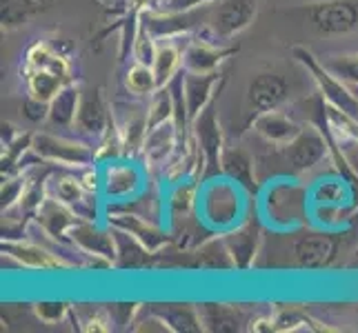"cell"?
Masks as SVG:
<instances>
[{
  "label": "cell",
  "mask_w": 358,
  "mask_h": 333,
  "mask_svg": "<svg viewBox=\"0 0 358 333\" xmlns=\"http://www.w3.org/2000/svg\"><path fill=\"white\" fill-rule=\"evenodd\" d=\"M254 131L265 138L269 145L276 147H285L289 145L294 138H299V133L303 131V127L296 122L294 118H289L287 114L274 109V111H265V114H258L254 118Z\"/></svg>",
  "instance_id": "obj_19"
},
{
  "label": "cell",
  "mask_w": 358,
  "mask_h": 333,
  "mask_svg": "<svg viewBox=\"0 0 358 333\" xmlns=\"http://www.w3.org/2000/svg\"><path fill=\"white\" fill-rule=\"evenodd\" d=\"M225 80L223 71H209V73H199V71H182V89H185V103H187V118L189 127L192 122L201 116V111L216 98V87Z\"/></svg>",
  "instance_id": "obj_13"
},
{
  "label": "cell",
  "mask_w": 358,
  "mask_h": 333,
  "mask_svg": "<svg viewBox=\"0 0 358 333\" xmlns=\"http://www.w3.org/2000/svg\"><path fill=\"white\" fill-rule=\"evenodd\" d=\"M203 325H214V331H238V318L223 304H207V318Z\"/></svg>",
  "instance_id": "obj_35"
},
{
  "label": "cell",
  "mask_w": 358,
  "mask_h": 333,
  "mask_svg": "<svg viewBox=\"0 0 358 333\" xmlns=\"http://www.w3.org/2000/svg\"><path fill=\"white\" fill-rule=\"evenodd\" d=\"M289 98V82L274 71H261L252 78L247 87V103H250L254 116L265 111L280 109Z\"/></svg>",
  "instance_id": "obj_12"
},
{
  "label": "cell",
  "mask_w": 358,
  "mask_h": 333,
  "mask_svg": "<svg viewBox=\"0 0 358 333\" xmlns=\"http://www.w3.org/2000/svg\"><path fill=\"white\" fill-rule=\"evenodd\" d=\"M174 38H167L165 43H158L156 49V58H154V73L158 80V87H165V84L176 76L182 69V52L176 43H171Z\"/></svg>",
  "instance_id": "obj_28"
},
{
  "label": "cell",
  "mask_w": 358,
  "mask_h": 333,
  "mask_svg": "<svg viewBox=\"0 0 358 333\" xmlns=\"http://www.w3.org/2000/svg\"><path fill=\"white\" fill-rule=\"evenodd\" d=\"M336 78H341L352 89H358V52L352 54H336L320 60Z\"/></svg>",
  "instance_id": "obj_32"
},
{
  "label": "cell",
  "mask_w": 358,
  "mask_h": 333,
  "mask_svg": "<svg viewBox=\"0 0 358 333\" xmlns=\"http://www.w3.org/2000/svg\"><path fill=\"white\" fill-rule=\"evenodd\" d=\"M236 52H238V45L223 47V45H214L212 40L194 38L182 52V69L199 71V73L218 71L220 65Z\"/></svg>",
  "instance_id": "obj_17"
},
{
  "label": "cell",
  "mask_w": 358,
  "mask_h": 333,
  "mask_svg": "<svg viewBox=\"0 0 358 333\" xmlns=\"http://www.w3.org/2000/svg\"><path fill=\"white\" fill-rule=\"evenodd\" d=\"M192 138L196 145H199L203 160H205L203 178L212 180V178L223 174V165H220V160H223L225 142H223V131H220V125H218L216 98L201 111V116L192 122Z\"/></svg>",
  "instance_id": "obj_5"
},
{
  "label": "cell",
  "mask_w": 358,
  "mask_h": 333,
  "mask_svg": "<svg viewBox=\"0 0 358 333\" xmlns=\"http://www.w3.org/2000/svg\"><path fill=\"white\" fill-rule=\"evenodd\" d=\"M145 116H147V131L174 120V101H171V91L167 84L160 87L154 96H150V105H147Z\"/></svg>",
  "instance_id": "obj_31"
},
{
  "label": "cell",
  "mask_w": 358,
  "mask_h": 333,
  "mask_svg": "<svg viewBox=\"0 0 358 333\" xmlns=\"http://www.w3.org/2000/svg\"><path fill=\"white\" fill-rule=\"evenodd\" d=\"M312 27L323 36H345L358 29V0H320L310 9Z\"/></svg>",
  "instance_id": "obj_8"
},
{
  "label": "cell",
  "mask_w": 358,
  "mask_h": 333,
  "mask_svg": "<svg viewBox=\"0 0 358 333\" xmlns=\"http://www.w3.org/2000/svg\"><path fill=\"white\" fill-rule=\"evenodd\" d=\"M80 87L76 82H67L63 89H60L52 101H49V118L47 122L54 127H73L78 116V107H80Z\"/></svg>",
  "instance_id": "obj_22"
},
{
  "label": "cell",
  "mask_w": 358,
  "mask_h": 333,
  "mask_svg": "<svg viewBox=\"0 0 358 333\" xmlns=\"http://www.w3.org/2000/svg\"><path fill=\"white\" fill-rule=\"evenodd\" d=\"M223 240L229 249L234 267H238L243 271L250 269L254 256H256V249H258V229L254 225H245V227H238L231 233H227Z\"/></svg>",
  "instance_id": "obj_25"
},
{
  "label": "cell",
  "mask_w": 358,
  "mask_h": 333,
  "mask_svg": "<svg viewBox=\"0 0 358 333\" xmlns=\"http://www.w3.org/2000/svg\"><path fill=\"white\" fill-rule=\"evenodd\" d=\"M24 82L29 96L49 103L67 82H71L67 56L49 43H34L24 56Z\"/></svg>",
  "instance_id": "obj_1"
},
{
  "label": "cell",
  "mask_w": 358,
  "mask_h": 333,
  "mask_svg": "<svg viewBox=\"0 0 358 333\" xmlns=\"http://www.w3.org/2000/svg\"><path fill=\"white\" fill-rule=\"evenodd\" d=\"M258 14L256 0H218L209 14L207 29L214 40H231L254 22Z\"/></svg>",
  "instance_id": "obj_7"
},
{
  "label": "cell",
  "mask_w": 358,
  "mask_h": 333,
  "mask_svg": "<svg viewBox=\"0 0 358 333\" xmlns=\"http://www.w3.org/2000/svg\"><path fill=\"white\" fill-rule=\"evenodd\" d=\"M214 3H218V0H163L160 11H189V9L214 5Z\"/></svg>",
  "instance_id": "obj_39"
},
{
  "label": "cell",
  "mask_w": 358,
  "mask_h": 333,
  "mask_svg": "<svg viewBox=\"0 0 358 333\" xmlns=\"http://www.w3.org/2000/svg\"><path fill=\"white\" fill-rule=\"evenodd\" d=\"M112 233H114V242H116V267L141 269V267L150 265V256H154V253L147 251L145 246L131 236V233L116 229V227H112Z\"/></svg>",
  "instance_id": "obj_26"
},
{
  "label": "cell",
  "mask_w": 358,
  "mask_h": 333,
  "mask_svg": "<svg viewBox=\"0 0 358 333\" xmlns=\"http://www.w3.org/2000/svg\"><path fill=\"white\" fill-rule=\"evenodd\" d=\"M223 174L236 182L238 187L247 189V191H254L256 189V174H254V158L247 154L241 147H231V149L223 151Z\"/></svg>",
  "instance_id": "obj_23"
},
{
  "label": "cell",
  "mask_w": 358,
  "mask_h": 333,
  "mask_svg": "<svg viewBox=\"0 0 358 333\" xmlns=\"http://www.w3.org/2000/svg\"><path fill=\"white\" fill-rule=\"evenodd\" d=\"M312 198L320 207H341L348 198V184H345V180H323L316 184Z\"/></svg>",
  "instance_id": "obj_33"
},
{
  "label": "cell",
  "mask_w": 358,
  "mask_h": 333,
  "mask_svg": "<svg viewBox=\"0 0 358 333\" xmlns=\"http://www.w3.org/2000/svg\"><path fill=\"white\" fill-rule=\"evenodd\" d=\"M214 5L189 9V11H141V24L147 27L156 40L178 38L182 34H189L196 27H203L209 22Z\"/></svg>",
  "instance_id": "obj_6"
},
{
  "label": "cell",
  "mask_w": 358,
  "mask_h": 333,
  "mask_svg": "<svg viewBox=\"0 0 358 333\" xmlns=\"http://www.w3.org/2000/svg\"><path fill=\"white\" fill-rule=\"evenodd\" d=\"M47 7V0H3V29H16Z\"/></svg>",
  "instance_id": "obj_30"
},
{
  "label": "cell",
  "mask_w": 358,
  "mask_h": 333,
  "mask_svg": "<svg viewBox=\"0 0 358 333\" xmlns=\"http://www.w3.org/2000/svg\"><path fill=\"white\" fill-rule=\"evenodd\" d=\"M107 225H112L116 229H122V231L131 233V236L138 240L147 251H152V253H158L169 242L167 233L160 229L156 222L145 220V218L136 216V214H129V212H116V209H109Z\"/></svg>",
  "instance_id": "obj_16"
},
{
  "label": "cell",
  "mask_w": 358,
  "mask_h": 333,
  "mask_svg": "<svg viewBox=\"0 0 358 333\" xmlns=\"http://www.w3.org/2000/svg\"><path fill=\"white\" fill-rule=\"evenodd\" d=\"M31 151L41 160H47L52 165H63L67 169H83L98 163L96 145L83 140L58 138L52 133H34Z\"/></svg>",
  "instance_id": "obj_3"
},
{
  "label": "cell",
  "mask_w": 358,
  "mask_h": 333,
  "mask_svg": "<svg viewBox=\"0 0 358 333\" xmlns=\"http://www.w3.org/2000/svg\"><path fill=\"white\" fill-rule=\"evenodd\" d=\"M34 220L49 233L54 236L56 240H63V242H71L69 240V231L71 227L76 225V220H80L76 214L71 212L69 207H65L63 202H58L56 198L47 193V198L43 200V205L38 207Z\"/></svg>",
  "instance_id": "obj_20"
},
{
  "label": "cell",
  "mask_w": 358,
  "mask_h": 333,
  "mask_svg": "<svg viewBox=\"0 0 358 333\" xmlns=\"http://www.w3.org/2000/svg\"><path fill=\"white\" fill-rule=\"evenodd\" d=\"M156 49H158V43L154 36L147 31V27L138 29V38H136V47H134V58L138 60V63H145V65H154V58H156Z\"/></svg>",
  "instance_id": "obj_36"
},
{
  "label": "cell",
  "mask_w": 358,
  "mask_h": 333,
  "mask_svg": "<svg viewBox=\"0 0 358 333\" xmlns=\"http://www.w3.org/2000/svg\"><path fill=\"white\" fill-rule=\"evenodd\" d=\"M152 313L158 318L160 325H167V329L171 331H185V333H194L201 331L203 327V318L196 313V309H192L189 304H158L152 306Z\"/></svg>",
  "instance_id": "obj_24"
},
{
  "label": "cell",
  "mask_w": 358,
  "mask_h": 333,
  "mask_svg": "<svg viewBox=\"0 0 358 333\" xmlns=\"http://www.w3.org/2000/svg\"><path fill=\"white\" fill-rule=\"evenodd\" d=\"M143 178L131 163H109L101 171V191L109 202L131 200L141 191Z\"/></svg>",
  "instance_id": "obj_14"
},
{
  "label": "cell",
  "mask_w": 358,
  "mask_h": 333,
  "mask_svg": "<svg viewBox=\"0 0 358 333\" xmlns=\"http://www.w3.org/2000/svg\"><path fill=\"white\" fill-rule=\"evenodd\" d=\"M3 251L27 269H45V271L47 269H67L52 251L45 249V246L38 244L36 240H31V242L3 240Z\"/></svg>",
  "instance_id": "obj_21"
},
{
  "label": "cell",
  "mask_w": 358,
  "mask_h": 333,
  "mask_svg": "<svg viewBox=\"0 0 358 333\" xmlns=\"http://www.w3.org/2000/svg\"><path fill=\"white\" fill-rule=\"evenodd\" d=\"M163 5V0H131V7L138 11H156Z\"/></svg>",
  "instance_id": "obj_40"
},
{
  "label": "cell",
  "mask_w": 358,
  "mask_h": 333,
  "mask_svg": "<svg viewBox=\"0 0 358 333\" xmlns=\"http://www.w3.org/2000/svg\"><path fill=\"white\" fill-rule=\"evenodd\" d=\"M69 240L87 256L103 258V260L116 265V242H114L112 227L103 229L98 222L76 220V225L69 231Z\"/></svg>",
  "instance_id": "obj_15"
},
{
  "label": "cell",
  "mask_w": 358,
  "mask_h": 333,
  "mask_svg": "<svg viewBox=\"0 0 358 333\" xmlns=\"http://www.w3.org/2000/svg\"><path fill=\"white\" fill-rule=\"evenodd\" d=\"M71 309L65 302H38L36 304V316H38L43 323H60L65 318V313H69Z\"/></svg>",
  "instance_id": "obj_37"
},
{
  "label": "cell",
  "mask_w": 358,
  "mask_h": 333,
  "mask_svg": "<svg viewBox=\"0 0 358 333\" xmlns=\"http://www.w3.org/2000/svg\"><path fill=\"white\" fill-rule=\"evenodd\" d=\"M22 114L31 122H45L49 118V103L41 101V98L27 96V98H24V103H22Z\"/></svg>",
  "instance_id": "obj_38"
},
{
  "label": "cell",
  "mask_w": 358,
  "mask_h": 333,
  "mask_svg": "<svg viewBox=\"0 0 358 333\" xmlns=\"http://www.w3.org/2000/svg\"><path fill=\"white\" fill-rule=\"evenodd\" d=\"M112 118L114 114L107 109L101 91L98 89L83 91L78 116H76V122H73V127L78 129L83 138H87V142L98 147V142L105 138L109 125H112Z\"/></svg>",
  "instance_id": "obj_11"
},
{
  "label": "cell",
  "mask_w": 358,
  "mask_h": 333,
  "mask_svg": "<svg viewBox=\"0 0 358 333\" xmlns=\"http://www.w3.org/2000/svg\"><path fill=\"white\" fill-rule=\"evenodd\" d=\"M201 193V178H185L174 182L167 195V212L171 218H185L194 212Z\"/></svg>",
  "instance_id": "obj_27"
},
{
  "label": "cell",
  "mask_w": 358,
  "mask_h": 333,
  "mask_svg": "<svg viewBox=\"0 0 358 333\" xmlns=\"http://www.w3.org/2000/svg\"><path fill=\"white\" fill-rule=\"evenodd\" d=\"M122 82H125V89L136 98H150L160 89L158 80H156V73H154V67L138 63V60L127 67Z\"/></svg>",
  "instance_id": "obj_29"
},
{
  "label": "cell",
  "mask_w": 358,
  "mask_h": 333,
  "mask_svg": "<svg viewBox=\"0 0 358 333\" xmlns=\"http://www.w3.org/2000/svg\"><path fill=\"white\" fill-rule=\"evenodd\" d=\"M178 142H180V133H178L176 122L171 120V122H165V125H158L152 131H147L141 154L150 167H160V165H167L171 156L176 154Z\"/></svg>",
  "instance_id": "obj_18"
},
{
  "label": "cell",
  "mask_w": 358,
  "mask_h": 333,
  "mask_svg": "<svg viewBox=\"0 0 358 333\" xmlns=\"http://www.w3.org/2000/svg\"><path fill=\"white\" fill-rule=\"evenodd\" d=\"M47 193L69 207L80 220L98 222V191L90 189L78 176V171H56L47 178Z\"/></svg>",
  "instance_id": "obj_4"
},
{
  "label": "cell",
  "mask_w": 358,
  "mask_h": 333,
  "mask_svg": "<svg viewBox=\"0 0 358 333\" xmlns=\"http://www.w3.org/2000/svg\"><path fill=\"white\" fill-rule=\"evenodd\" d=\"M294 58L307 69V73H310L312 80L316 82L318 94L323 96L331 107L358 118V96L354 94L350 84H345L341 78H336L334 73L320 63L312 52H307L305 47H294Z\"/></svg>",
  "instance_id": "obj_2"
},
{
  "label": "cell",
  "mask_w": 358,
  "mask_h": 333,
  "mask_svg": "<svg viewBox=\"0 0 358 333\" xmlns=\"http://www.w3.org/2000/svg\"><path fill=\"white\" fill-rule=\"evenodd\" d=\"M29 187V176L16 174L14 178H3V191H0V198H3V212H9L14 209L20 200L24 191Z\"/></svg>",
  "instance_id": "obj_34"
},
{
  "label": "cell",
  "mask_w": 358,
  "mask_h": 333,
  "mask_svg": "<svg viewBox=\"0 0 358 333\" xmlns=\"http://www.w3.org/2000/svg\"><path fill=\"white\" fill-rule=\"evenodd\" d=\"M292 251L301 269H325L338 256V238L329 231H310L294 242Z\"/></svg>",
  "instance_id": "obj_10"
},
{
  "label": "cell",
  "mask_w": 358,
  "mask_h": 333,
  "mask_svg": "<svg viewBox=\"0 0 358 333\" xmlns=\"http://www.w3.org/2000/svg\"><path fill=\"white\" fill-rule=\"evenodd\" d=\"M285 149V163L294 174H305V171L320 165L329 154V145L325 133L318 127L303 129L299 138H294L289 145L282 147Z\"/></svg>",
  "instance_id": "obj_9"
}]
</instances>
